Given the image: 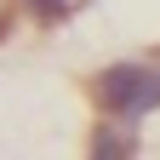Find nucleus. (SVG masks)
<instances>
[{
    "label": "nucleus",
    "mask_w": 160,
    "mask_h": 160,
    "mask_svg": "<svg viewBox=\"0 0 160 160\" xmlns=\"http://www.w3.org/2000/svg\"><path fill=\"white\" fill-rule=\"evenodd\" d=\"M97 103L109 114H149L160 109V69L154 63H114L97 74Z\"/></svg>",
    "instance_id": "nucleus-1"
},
{
    "label": "nucleus",
    "mask_w": 160,
    "mask_h": 160,
    "mask_svg": "<svg viewBox=\"0 0 160 160\" xmlns=\"http://www.w3.org/2000/svg\"><path fill=\"white\" fill-rule=\"evenodd\" d=\"M92 160H132V149H126V137H120L114 126H103L92 137Z\"/></svg>",
    "instance_id": "nucleus-2"
},
{
    "label": "nucleus",
    "mask_w": 160,
    "mask_h": 160,
    "mask_svg": "<svg viewBox=\"0 0 160 160\" xmlns=\"http://www.w3.org/2000/svg\"><path fill=\"white\" fill-rule=\"evenodd\" d=\"M29 12H34V17H52V23H57V17L69 12V0H29Z\"/></svg>",
    "instance_id": "nucleus-3"
},
{
    "label": "nucleus",
    "mask_w": 160,
    "mask_h": 160,
    "mask_svg": "<svg viewBox=\"0 0 160 160\" xmlns=\"http://www.w3.org/2000/svg\"><path fill=\"white\" fill-rule=\"evenodd\" d=\"M0 6H6V0H0Z\"/></svg>",
    "instance_id": "nucleus-4"
}]
</instances>
